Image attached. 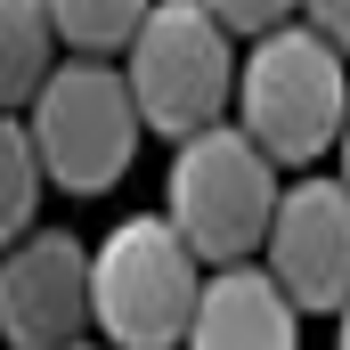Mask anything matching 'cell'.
<instances>
[{
	"label": "cell",
	"instance_id": "cell-7",
	"mask_svg": "<svg viewBox=\"0 0 350 350\" xmlns=\"http://www.w3.org/2000/svg\"><path fill=\"white\" fill-rule=\"evenodd\" d=\"M261 269L293 293L301 318H342L350 310V179H293L277 204Z\"/></svg>",
	"mask_w": 350,
	"mask_h": 350
},
{
	"label": "cell",
	"instance_id": "cell-3",
	"mask_svg": "<svg viewBox=\"0 0 350 350\" xmlns=\"http://www.w3.org/2000/svg\"><path fill=\"white\" fill-rule=\"evenodd\" d=\"M90 277H98V334L114 350H179L196 334V301L212 269L172 228V212H139L106 228Z\"/></svg>",
	"mask_w": 350,
	"mask_h": 350
},
{
	"label": "cell",
	"instance_id": "cell-10",
	"mask_svg": "<svg viewBox=\"0 0 350 350\" xmlns=\"http://www.w3.org/2000/svg\"><path fill=\"white\" fill-rule=\"evenodd\" d=\"M41 196H49V163H41V147H33L25 114H8V122H0V228H8V245L33 237Z\"/></svg>",
	"mask_w": 350,
	"mask_h": 350
},
{
	"label": "cell",
	"instance_id": "cell-5",
	"mask_svg": "<svg viewBox=\"0 0 350 350\" xmlns=\"http://www.w3.org/2000/svg\"><path fill=\"white\" fill-rule=\"evenodd\" d=\"M122 74L139 90L147 131H163L172 147L196 139V131H212V122H228L237 82H245L237 33L204 0H155V16L139 25V41L122 49Z\"/></svg>",
	"mask_w": 350,
	"mask_h": 350
},
{
	"label": "cell",
	"instance_id": "cell-11",
	"mask_svg": "<svg viewBox=\"0 0 350 350\" xmlns=\"http://www.w3.org/2000/svg\"><path fill=\"white\" fill-rule=\"evenodd\" d=\"M49 16L74 57H122L139 41V25L155 16V0H49Z\"/></svg>",
	"mask_w": 350,
	"mask_h": 350
},
{
	"label": "cell",
	"instance_id": "cell-2",
	"mask_svg": "<svg viewBox=\"0 0 350 350\" xmlns=\"http://www.w3.org/2000/svg\"><path fill=\"white\" fill-rule=\"evenodd\" d=\"M237 122L261 139L277 163H318L326 147H342L350 122V57L301 16L285 33H269L245 49V82H237Z\"/></svg>",
	"mask_w": 350,
	"mask_h": 350
},
{
	"label": "cell",
	"instance_id": "cell-1",
	"mask_svg": "<svg viewBox=\"0 0 350 350\" xmlns=\"http://www.w3.org/2000/svg\"><path fill=\"white\" fill-rule=\"evenodd\" d=\"M277 204H285V179L277 155L245 122H212L196 139L172 147V172H163V212L172 228L204 253V269H237L269 253V228H277Z\"/></svg>",
	"mask_w": 350,
	"mask_h": 350
},
{
	"label": "cell",
	"instance_id": "cell-13",
	"mask_svg": "<svg viewBox=\"0 0 350 350\" xmlns=\"http://www.w3.org/2000/svg\"><path fill=\"white\" fill-rule=\"evenodd\" d=\"M301 8H310V25H318V33L350 57V0H301Z\"/></svg>",
	"mask_w": 350,
	"mask_h": 350
},
{
	"label": "cell",
	"instance_id": "cell-9",
	"mask_svg": "<svg viewBox=\"0 0 350 350\" xmlns=\"http://www.w3.org/2000/svg\"><path fill=\"white\" fill-rule=\"evenodd\" d=\"M57 66H66V57H57V16H49V0H0V90H8V106L25 114Z\"/></svg>",
	"mask_w": 350,
	"mask_h": 350
},
{
	"label": "cell",
	"instance_id": "cell-15",
	"mask_svg": "<svg viewBox=\"0 0 350 350\" xmlns=\"http://www.w3.org/2000/svg\"><path fill=\"white\" fill-rule=\"evenodd\" d=\"M334 155H342V172H334V179H350V122H342V147H334Z\"/></svg>",
	"mask_w": 350,
	"mask_h": 350
},
{
	"label": "cell",
	"instance_id": "cell-16",
	"mask_svg": "<svg viewBox=\"0 0 350 350\" xmlns=\"http://www.w3.org/2000/svg\"><path fill=\"white\" fill-rule=\"evenodd\" d=\"M82 350H114V342H82Z\"/></svg>",
	"mask_w": 350,
	"mask_h": 350
},
{
	"label": "cell",
	"instance_id": "cell-8",
	"mask_svg": "<svg viewBox=\"0 0 350 350\" xmlns=\"http://www.w3.org/2000/svg\"><path fill=\"white\" fill-rule=\"evenodd\" d=\"M187 350H301V310L261 261L212 269L204 301H196V334Z\"/></svg>",
	"mask_w": 350,
	"mask_h": 350
},
{
	"label": "cell",
	"instance_id": "cell-14",
	"mask_svg": "<svg viewBox=\"0 0 350 350\" xmlns=\"http://www.w3.org/2000/svg\"><path fill=\"white\" fill-rule=\"evenodd\" d=\"M334 350H350V310H342V318H334Z\"/></svg>",
	"mask_w": 350,
	"mask_h": 350
},
{
	"label": "cell",
	"instance_id": "cell-4",
	"mask_svg": "<svg viewBox=\"0 0 350 350\" xmlns=\"http://www.w3.org/2000/svg\"><path fill=\"white\" fill-rule=\"evenodd\" d=\"M25 131L49 163V187L66 196H106L114 179L139 163V139H147V114H139V90L114 57H66L41 98L25 106Z\"/></svg>",
	"mask_w": 350,
	"mask_h": 350
},
{
	"label": "cell",
	"instance_id": "cell-6",
	"mask_svg": "<svg viewBox=\"0 0 350 350\" xmlns=\"http://www.w3.org/2000/svg\"><path fill=\"white\" fill-rule=\"evenodd\" d=\"M90 261L98 253L66 228H33L25 245H8V261H0V334H8V350H82V334H98Z\"/></svg>",
	"mask_w": 350,
	"mask_h": 350
},
{
	"label": "cell",
	"instance_id": "cell-12",
	"mask_svg": "<svg viewBox=\"0 0 350 350\" xmlns=\"http://www.w3.org/2000/svg\"><path fill=\"white\" fill-rule=\"evenodd\" d=\"M237 41H269V33H285V25H301V0H204Z\"/></svg>",
	"mask_w": 350,
	"mask_h": 350
}]
</instances>
